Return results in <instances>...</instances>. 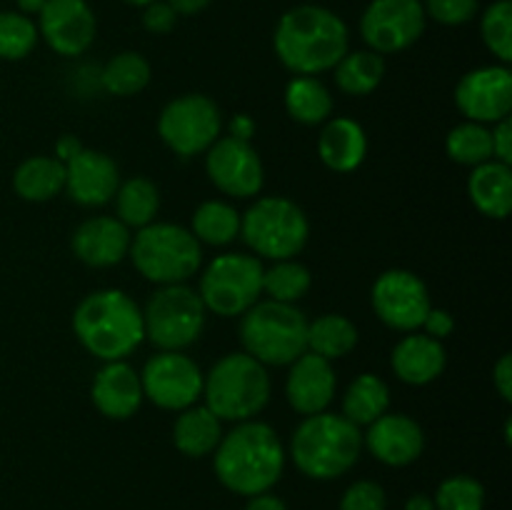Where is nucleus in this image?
<instances>
[{"label": "nucleus", "instance_id": "obj_1", "mask_svg": "<svg viewBox=\"0 0 512 510\" xmlns=\"http://www.w3.org/2000/svg\"><path fill=\"white\" fill-rule=\"evenodd\" d=\"M280 63L295 75H320L333 70L350 50L345 20L323 5H295L280 15L273 33Z\"/></svg>", "mask_w": 512, "mask_h": 510}, {"label": "nucleus", "instance_id": "obj_2", "mask_svg": "<svg viewBox=\"0 0 512 510\" xmlns=\"http://www.w3.org/2000/svg\"><path fill=\"white\" fill-rule=\"evenodd\" d=\"M213 468L230 493L250 498L278 483L285 470V448L268 423L243 420L223 433L213 450Z\"/></svg>", "mask_w": 512, "mask_h": 510}, {"label": "nucleus", "instance_id": "obj_3", "mask_svg": "<svg viewBox=\"0 0 512 510\" xmlns=\"http://www.w3.org/2000/svg\"><path fill=\"white\" fill-rule=\"evenodd\" d=\"M73 333L103 363L125 360L145 340L143 310L123 290H95L75 308Z\"/></svg>", "mask_w": 512, "mask_h": 510}, {"label": "nucleus", "instance_id": "obj_4", "mask_svg": "<svg viewBox=\"0 0 512 510\" xmlns=\"http://www.w3.org/2000/svg\"><path fill=\"white\" fill-rule=\"evenodd\" d=\"M363 433L338 413L308 415L295 428L290 455L295 468L313 480H333L348 473L360 458Z\"/></svg>", "mask_w": 512, "mask_h": 510}, {"label": "nucleus", "instance_id": "obj_5", "mask_svg": "<svg viewBox=\"0 0 512 510\" xmlns=\"http://www.w3.org/2000/svg\"><path fill=\"white\" fill-rule=\"evenodd\" d=\"M205 408L220 420H253L270 400V375L248 353H228L203 375Z\"/></svg>", "mask_w": 512, "mask_h": 510}, {"label": "nucleus", "instance_id": "obj_6", "mask_svg": "<svg viewBox=\"0 0 512 510\" xmlns=\"http://www.w3.org/2000/svg\"><path fill=\"white\" fill-rule=\"evenodd\" d=\"M240 318V343L265 368L290 365L308 350L310 320L298 305L258 300Z\"/></svg>", "mask_w": 512, "mask_h": 510}, {"label": "nucleus", "instance_id": "obj_7", "mask_svg": "<svg viewBox=\"0 0 512 510\" xmlns=\"http://www.w3.org/2000/svg\"><path fill=\"white\" fill-rule=\"evenodd\" d=\"M135 270L155 285L188 283L203 263V248L188 228L175 223H150L130 240Z\"/></svg>", "mask_w": 512, "mask_h": 510}, {"label": "nucleus", "instance_id": "obj_8", "mask_svg": "<svg viewBox=\"0 0 512 510\" xmlns=\"http://www.w3.org/2000/svg\"><path fill=\"white\" fill-rule=\"evenodd\" d=\"M240 235L258 258L288 260L305 248L310 235L308 215L283 195L258 198L240 215Z\"/></svg>", "mask_w": 512, "mask_h": 510}, {"label": "nucleus", "instance_id": "obj_9", "mask_svg": "<svg viewBox=\"0 0 512 510\" xmlns=\"http://www.w3.org/2000/svg\"><path fill=\"white\" fill-rule=\"evenodd\" d=\"M205 318L198 290L185 283L160 285L143 310L145 338L158 350H185L203 335Z\"/></svg>", "mask_w": 512, "mask_h": 510}, {"label": "nucleus", "instance_id": "obj_10", "mask_svg": "<svg viewBox=\"0 0 512 510\" xmlns=\"http://www.w3.org/2000/svg\"><path fill=\"white\" fill-rule=\"evenodd\" d=\"M263 263L255 255L223 253L200 275L198 295L205 310L220 318H238L263 295Z\"/></svg>", "mask_w": 512, "mask_h": 510}, {"label": "nucleus", "instance_id": "obj_11", "mask_svg": "<svg viewBox=\"0 0 512 510\" xmlns=\"http://www.w3.org/2000/svg\"><path fill=\"white\" fill-rule=\"evenodd\" d=\"M223 130L220 108L203 93H185L170 100L158 118L160 140L183 158L205 153Z\"/></svg>", "mask_w": 512, "mask_h": 510}, {"label": "nucleus", "instance_id": "obj_12", "mask_svg": "<svg viewBox=\"0 0 512 510\" xmlns=\"http://www.w3.org/2000/svg\"><path fill=\"white\" fill-rule=\"evenodd\" d=\"M425 23L420 0H370L360 15V35L373 53L395 55L418 43Z\"/></svg>", "mask_w": 512, "mask_h": 510}, {"label": "nucleus", "instance_id": "obj_13", "mask_svg": "<svg viewBox=\"0 0 512 510\" xmlns=\"http://www.w3.org/2000/svg\"><path fill=\"white\" fill-rule=\"evenodd\" d=\"M143 395L163 410H185L203 398V373L183 350H160L140 373Z\"/></svg>", "mask_w": 512, "mask_h": 510}, {"label": "nucleus", "instance_id": "obj_14", "mask_svg": "<svg viewBox=\"0 0 512 510\" xmlns=\"http://www.w3.org/2000/svg\"><path fill=\"white\" fill-rule=\"evenodd\" d=\"M373 310L388 328L413 333L423 328V320L428 310L433 308L430 303L428 285L415 275L413 270L393 268L378 275L373 283Z\"/></svg>", "mask_w": 512, "mask_h": 510}, {"label": "nucleus", "instance_id": "obj_15", "mask_svg": "<svg viewBox=\"0 0 512 510\" xmlns=\"http://www.w3.org/2000/svg\"><path fill=\"white\" fill-rule=\"evenodd\" d=\"M205 173L220 193L240 200L258 195L265 183L258 150L250 145V140L233 138V135L218 138L205 150Z\"/></svg>", "mask_w": 512, "mask_h": 510}, {"label": "nucleus", "instance_id": "obj_16", "mask_svg": "<svg viewBox=\"0 0 512 510\" xmlns=\"http://www.w3.org/2000/svg\"><path fill=\"white\" fill-rule=\"evenodd\" d=\"M455 105L473 123H498L512 110V73L508 65H483L460 78Z\"/></svg>", "mask_w": 512, "mask_h": 510}, {"label": "nucleus", "instance_id": "obj_17", "mask_svg": "<svg viewBox=\"0 0 512 510\" xmlns=\"http://www.w3.org/2000/svg\"><path fill=\"white\" fill-rule=\"evenodd\" d=\"M35 25L45 45L63 58L83 55L98 33V20L88 0H48Z\"/></svg>", "mask_w": 512, "mask_h": 510}, {"label": "nucleus", "instance_id": "obj_18", "mask_svg": "<svg viewBox=\"0 0 512 510\" xmlns=\"http://www.w3.org/2000/svg\"><path fill=\"white\" fill-rule=\"evenodd\" d=\"M363 445L380 463L405 468L423 455L425 435L423 428L405 413H383L368 425Z\"/></svg>", "mask_w": 512, "mask_h": 510}, {"label": "nucleus", "instance_id": "obj_19", "mask_svg": "<svg viewBox=\"0 0 512 510\" xmlns=\"http://www.w3.org/2000/svg\"><path fill=\"white\" fill-rule=\"evenodd\" d=\"M120 185L118 165L100 150L83 148L65 163V190L70 198L85 208H98L115 198Z\"/></svg>", "mask_w": 512, "mask_h": 510}, {"label": "nucleus", "instance_id": "obj_20", "mask_svg": "<svg viewBox=\"0 0 512 510\" xmlns=\"http://www.w3.org/2000/svg\"><path fill=\"white\" fill-rule=\"evenodd\" d=\"M335 388H338V380H335L330 360L305 350L298 360L290 363L288 380H285V398L293 405L295 413L308 418V415L328 410V405L335 398Z\"/></svg>", "mask_w": 512, "mask_h": 510}, {"label": "nucleus", "instance_id": "obj_21", "mask_svg": "<svg viewBox=\"0 0 512 510\" xmlns=\"http://www.w3.org/2000/svg\"><path fill=\"white\" fill-rule=\"evenodd\" d=\"M130 240L133 235H130L128 225L110 215H98V218L83 220L75 228L70 245L80 263L90 265V268H110L128 258Z\"/></svg>", "mask_w": 512, "mask_h": 510}, {"label": "nucleus", "instance_id": "obj_22", "mask_svg": "<svg viewBox=\"0 0 512 510\" xmlns=\"http://www.w3.org/2000/svg\"><path fill=\"white\" fill-rule=\"evenodd\" d=\"M90 398L98 408L100 415L110 420H128L133 418L143 403V385H140V373H135L133 365L125 360H113L105 363L95 373Z\"/></svg>", "mask_w": 512, "mask_h": 510}, {"label": "nucleus", "instance_id": "obj_23", "mask_svg": "<svg viewBox=\"0 0 512 510\" xmlns=\"http://www.w3.org/2000/svg\"><path fill=\"white\" fill-rule=\"evenodd\" d=\"M390 365L398 380L408 385H428L443 375L448 365L443 340L430 338L428 333H408L390 353Z\"/></svg>", "mask_w": 512, "mask_h": 510}, {"label": "nucleus", "instance_id": "obj_24", "mask_svg": "<svg viewBox=\"0 0 512 510\" xmlns=\"http://www.w3.org/2000/svg\"><path fill=\"white\" fill-rule=\"evenodd\" d=\"M318 155L335 173H353L368 155V138L360 123L350 118L325 120L318 135Z\"/></svg>", "mask_w": 512, "mask_h": 510}, {"label": "nucleus", "instance_id": "obj_25", "mask_svg": "<svg viewBox=\"0 0 512 510\" xmlns=\"http://www.w3.org/2000/svg\"><path fill=\"white\" fill-rule=\"evenodd\" d=\"M468 195L475 208L493 220H505L512 208V170L500 160L475 165L468 178Z\"/></svg>", "mask_w": 512, "mask_h": 510}, {"label": "nucleus", "instance_id": "obj_26", "mask_svg": "<svg viewBox=\"0 0 512 510\" xmlns=\"http://www.w3.org/2000/svg\"><path fill=\"white\" fill-rule=\"evenodd\" d=\"M223 438V420L210 413L205 405H190L180 410L173 423V443L188 458H205L218 448Z\"/></svg>", "mask_w": 512, "mask_h": 510}, {"label": "nucleus", "instance_id": "obj_27", "mask_svg": "<svg viewBox=\"0 0 512 510\" xmlns=\"http://www.w3.org/2000/svg\"><path fill=\"white\" fill-rule=\"evenodd\" d=\"M13 190L28 203H48L65 190V165L50 155L25 158L13 173Z\"/></svg>", "mask_w": 512, "mask_h": 510}, {"label": "nucleus", "instance_id": "obj_28", "mask_svg": "<svg viewBox=\"0 0 512 510\" xmlns=\"http://www.w3.org/2000/svg\"><path fill=\"white\" fill-rule=\"evenodd\" d=\"M285 110L303 125H320L330 120L333 95L315 75H295L285 85Z\"/></svg>", "mask_w": 512, "mask_h": 510}, {"label": "nucleus", "instance_id": "obj_29", "mask_svg": "<svg viewBox=\"0 0 512 510\" xmlns=\"http://www.w3.org/2000/svg\"><path fill=\"white\" fill-rule=\"evenodd\" d=\"M390 408V388L373 373H360L343 395V418L350 423L370 425Z\"/></svg>", "mask_w": 512, "mask_h": 510}, {"label": "nucleus", "instance_id": "obj_30", "mask_svg": "<svg viewBox=\"0 0 512 510\" xmlns=\"http://www.w3.org/2000/svg\"><path fill=\"white\" fill-rule=\"evenodd\" d=\"M160 208V190L153 180L135 175L115 190V213L128 228H145L155 220Z\"/></svg>", "mask_w": 512, "mask_h": 510}, {"label": "nucleus", "instance_id": "obj_31", "mask_svg": "<svg viewBox=\"0 0 512 510\" xmlns=\"http://www.w3.org/2000/svg\"><path fill=\"white\" fill-rule=\"evenodd\" d=\"M385 78V58L373 50H348L335 65V83L343 93L363 98Z\"/></svg>", "mask_w": 512, "mask_h": 510}, {"label": "nucleus", "instance_id": "obj_32", "mask_svg": "<svg viewBox=\"0 0 512 510\" xmlns=\"http://www.w3.org/2000/svg\"><path fill=\"white\" fill-rule=\"evenodd\" d=\"M358 345V328L340 313L318 315L308 323V350L325 360L345 358Z\"/></svg>", "mask_w": 512, "mask_h": 510}, {"label": "nucleus", "instance_id": "obj_33", "mask_svg": "<svg viewBox=\"0 0 512 510\" xmlns=\"http://www.w3.org/2000/svg\"><path fill=\"white\" fill-rule=\"evenodd\" d=\"M198 243L223 248L240 235V213L225 200H205L193 213V228Z\"/></svg>", "mask_w": 512, "mask_h": 510}, {"label": "nucleus", "instance_id": "obj_34", "mask_svg": "<svg viewBox=\"0 0 512 510\" xmlns=\"http://www.w3.org/2000/svg\"><path fill=\"white\" fill-rule=\"evenodd\" d=\"M100 83L110 95H118V98L138 95L150 83V63L145 60V55L135 53V50H123L105 63Z\"/></svg>", "mask_w": 512, "mask_h": 510}, {"label": "nucleus", "instance_id": "obj_35", "mask_svg": "<svg viewBox=\"0 0 512 510\" xmlns=\"http://www.w3.org/2000/svg\"><path fill=\"white\" fill-rule=\"evenodd\" d=\"M310 285H313V275L295 258L275 260L270 268L263 270V293H268L270 300H278V303L295 305L308 295Z\"/></svg>", "mask_w": 512, "mask_h": 510}, {"label": "nucleus", "instance_id": "obj_36", "mask_svg": "<svg viewBox=\"0 0 512 510\" xmlns=\"http://www.w3.org/2000/svg\"><path fill=\"white\" fill-rule=\"evenodd\" d=\"M445 150H448L450 160L475 168V165L493 160V135L483 123L468 120L450 130L445 138Z\"/></svg>", "mask_w": 512, "mask_h": 510}, {"label": "nucleus", "instance_id": "obj_37", "mask_svg": "<svg viewBox=\"0 0 512 510\" xmlns=\"http://www.w3.org/2000/svg\"><path fill=\"white\" fill-rule=\"evenodd\" d=\"M38 25L18 10H0V60H23L38 45Z\"/></svg>", "mask_w": 512, "mask_h": 510}, {"label": "nucleus", "instance_id": "obj_38", "mask_svg": "<svg viewBox=\"0 0 512 510\" xmlns=\"http://www.w3.org/2000/svg\"><path fill=\"white\" fill-rule=\"evenodd\" d=\"M483 43L503 65L512 60V0H495L480 18Z\"/></svg>", "mask_w": 512, "mask_h": 510}, {"label": "nucleus", "instance_id": "obj_39", "mask_svg": "<svg viewBox=\"0 0 512 510\" xmlns=\"http://www.w3.org/2000/svg\"><path fill=\"white\" fill-rule=\"evenodd\" d=\"M435 510H483L485 488L470 475L445 478L435 490Z\"/></svg>", "mask_w": 512, "mask_h": 510}, {"label": "nucleus", "instance_id": "obj_40", "mask_svg": "<svg viewBox=\"0 0 512 510\" xmlns=\"http://www.w3.org/2000/svg\"><path fill=\"white\" fill-rule=\"evenodd\" d=\"M425 10V18H433L435 23L458 28L470 23L478 15L480 0H420Z\"/></svg>", "mask_w": 512, "mask_h": 510}, {"label": "nucleus", "instance_id": "obj_41", "mask_svg": "<svg viewBox=\"0 0 512 510\" xmlns=\"http://www.w3.org/2000/svg\"><path fill=\"white\" fill-rule=\"evenodd\" d=\"M340 510H388V495L375 480H358L343 493Z\"/></svg>", "mask_w": 512, "mask_h": 510}, {"label": "nucleus", "instance_id": "obj_42", "mask_svg": "<svg viewBox=\"0 0 512 510\" xmlns=\"http://www.w3.org/2000/svg\"><path fill=\"white\" fill-rule=\"evenodd\" d=\"M178 23V13L165 0H153L143 8V28L153 35H165Z\"/></svg>", "mask_w": 512, "mask_h": 510}, {"label": "nucleus", "instance_id": "obj_43", "mask_svg": "<svg viewBox=\"0 0 512 510\" xmlns=\"http://www.w3.org/2000/svg\"><path fill=\"white\" fill-rule=\"evenodd\" d=\"M493 135V160H500V163L512 165V123L510 115L508 118L498 120L490 130Z\"/></svg>", "mask_w": 512, "mask_h": 510}, {"label": "nucleus", "instance_id": "obj_44", "mask_svg": "<svg viewBox=\"0 0 512 510\" xmlns=\"http://www.w3.org/2000/svg\"><path fill=\"white\" fill-rule=\"evenodd\" d=\"M423 328H425V333L430 335V338L443 340V338H448V335L455 330V320H453V315L448 313V310L430 308L428 315H425V320H423Z\"/></svg>", "mask_w": 512, "mask_h": 510}, {"label": "nucleus", "instance_id": "obj_45", "mask_svg": "<svg viewBox=\"0 0 512 510\" xmlns=\"http://www.w3.org/2000/svg\"><path fill=\"white\" fill-rule=\"evenodd\" d=\"M493 383H495V390L500 393V398H503L505 403H512V358H510V353H505L503 358L495 363Z\"/></svg>", "mask_w": 512, "mask_h": 510}, {"label": "nucleus", "instance_id": "obj_46", "mask_svg": "<svg viewBox=\"0 0 512 510\" xmlns=\"http://www.w3.org/2000/svg\"><path fill=\"white\" fill-rule=\"evenodd\" d=\"M80 150H83V143H80L75 135H60L58 143H55V158L65 165L70 158H75Z\"/></svg>", "mask_w": 512, "mask_h": 510}, {"label": "nucleus", "instance_id": "obj_47", "mask_svg": "<svg viewBox=\"0 0 512 510\" xmlns=\"http://www.w3.org/2000/svg\"><path fill=\"white\" fill-rule=\"evenodd\" d=\"M245 510H288V505H285L283 500L278 498V495H273L268 490V493L250 495L248 505H245Z\"/></svg>", "mask_w": 512, "mask_h": 510}, {"label": "nucleus", "instance_id": "obj_48", "mask_svg": "<svg viewBox=\"0 0 512 510\" xmlns=\"http://www.w3.org/2000/svg\"><path fill=\"white\" fill-rule=\"evenodd\" d=\"M178 15H198L210 5V0H165Z\"/></svg>", "mask_w": 512, "mask_h": 510}, {"label": "nucleus", "instance_id": "obj_49", "mask_svg": "<svg viewBox=\"0 0 512 510\" xmlns=\"http://www.w3.org/2000/svg\"><path fill=\"white\" fill-rule=\"evenodd\" d=\"M253 130H255V123L248 118V115H243V113L235 115L233 123H230V135H233V138L250 140V135H253Z\"/></svg>", "mask_w": 512, "mask_h": 510}, {"label": "nucleus", "instance_id": "obj_50", "mask_svg": "<svg viewBox=\"0 0 512 510\" xmlns=\"http://www.w3.org/2000/svg\"><path fill=\"white\" fill-rule=\"evenodd\" d=\"M45 3H48V0H15V5H18V13L28 15V18L38 15L40 10H43Z\"/></svg>", "mask_w": 512, "mask_h": 510}, {"label": "nucleus", "instance_id": "obj_51", "mask_svg": "<svg viewBox=\"0 0 512 510\" xmlns=\"http://www.w3.org/2000/svg\"><path fill=\"white\" fill-rule=\"evenodd\" d=\"M405 510H435V503H433V498H428L425 493H418V495H413V498H408Z\"/></svg>", "mask_w": 512, "mask_h": 510}, {"label": "nucleus", "instance_id": "obj_52", "mask_svg": "<svg viewBox=\"0 0 512 510\" xmlns=\"http://www.w3.org/2000/svg\"><path fill=\"white\" fill-rule=\"evenodd\" d=\"M123 3L133 5V8H145V5H150V3H153V0H123Z\"/></svg>", "mask_w": 512, "mask_h": 510}]
</instances>
